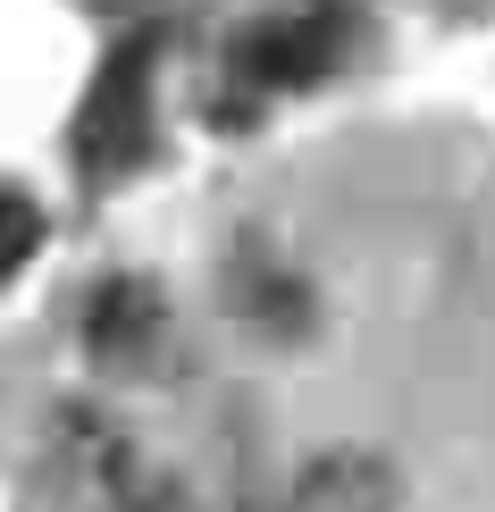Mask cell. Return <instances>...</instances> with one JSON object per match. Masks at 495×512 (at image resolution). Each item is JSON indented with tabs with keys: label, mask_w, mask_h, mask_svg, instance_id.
<instances>
[{
	"label": "cell",
	"mask_w": 495,
	"mask_h": 512,
	"mask_svg": "<svg viewBox=\"0 0 495 512\" xmlns=\"http://www.w3.org/2000/svg\"><path fill=\"white\" fill-rule=\"evenodd\" d=\"M353 17L344 9H286V17H261L227 42V68L252 84V93H294V84H319L328 68H344L353 51Z\"/></svg>",
	"instance_id": "cell-2"
},
{
	"label": "cell",
	"mask_w": 495,
	"mask_h": 512,
	"mask_svg": "<svg viewBox=\"0 0 495 512\" xmlns=\"http://www.w3.org/2000/svg\"><path fill=\"white\" fill-rule=\"evenodd\" d=\"M294 512H395V471L361 445H328L294 479Z\"/></svg>",
	"instance_id": "cell-6"
},
{
	"label": "cell",
	"mask_w": 495,
	"mask_h": 512,
	"mask_svg": "<svg viewBox=\"0 0 495 512\" xmlns=\"http://www.w3.org/2000/svg\"><path fill=\"white\" fill-rule=\"evenodd\" d=\"M59 462H68V479L101 512H152L168 496L152 454H143V445L126 437V420H110L101 403H68V412H59Z\"/></svg>",
	"instance_id": "cell-3"
},
{
	"label": "cell",
	"mask_w": 495,
	"mask_h": 512,
	"mask_svg": "<svg viewBox=\"0 0 495 512\" xmlns=\"http://www.w3.org/2000/svg\"><path fill=\"white\" fill-rule=\"evenodd\" d=\"M168 336V294L152 277H101L84 294V345L93 361H152Z\"/></svg>",
	"instance_id": "cell-4"
},
{
	"label": "cell",
	"mask_w": 495,
	"mask_h": 512,
	"mask_svg": "<svg viewBox=\"0 0 495 512\" xmlns=\"http://www.w3.org/2000/svg\"><path fill=\"white\" fill-rule=\"evenodd\" d=\"M42 236H51V219H42V202L26 194V185H9L0 177V286H9L17 269L42 252Z\"/></svg>",
	"instance_id": "cell-7"
},
{
	"label": "cell",
	"mask_w": 495,
	"mask_h": 512,
	"mask_svg": "<svg viewBox=\"0 0 495 512\" xmlns=\"http://www.w3.org/2000/svg\"><path fill=\"white\" fill-rule=\"evenodd\" d=\"M152 59H160V34H126L101 59L93 93H84V118H76V168L84 177H126L152 152Z\"/></svg>",
	"instance_id": "cell-1"
},
{
	"label": "cell",
	"mask_w": 495,
	"mask_h": 512,
	"mask_svg": "<svg viewBox=\"0 0 495 512\" xmlns=\"http://www.w3.org/2000/svg\"><path fill=\"white\" fill-rule=\"evenodd\" d=\"M227 311L252 336H269V345H294L311 328V286H303V269L269 261V252H235L227 261Z\"/></svg>",
	"instance_id": "cell-5"
}]
</instances>
